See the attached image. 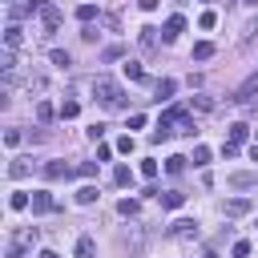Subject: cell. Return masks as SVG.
<instances>
[{
    "mask_svg": "<svg viewBox=\"0 0 258 258\" xmlns=\"http://www.w3.org/2000/svg\"><path fill=\"white\" fill-rule=\"evenodd\" d=\"M173 133H194V121H189V113H185L181 105H169V109L161 113V121L153 125L149 141H169Z\"/></svg>",
    "mask_w": 258,
    "mask_h": 258,
    "instance_id": "obj_1",
    "label": "cell"
},
{
    "mask_svg": "<svg viewBox=\"0 0 258 258\" xmlns=\"http://www.w3.org/2000/svg\"><path fill=\"white\" fill-rule=\"evenodd\" d=\"M93 97H97V105H105V109H125V105H129L125 89H121L117 81H109V77H97V81H93Z\"/></svg>",
    "mask_w": 258,
    "mask_h": 258,
    "instance_id": "obj_2",
    "label": "cell"
},
{
    "mask_svg": "<svg viewBox=\"0 0 258 258\" xmlns=\"http://www.w3.org/2000/svg\"><path fill=\"white\" fill-rule=\"evenodd\" d=\"M36 242V226H16L8 238V258H24V250H32Z\"/></svg>",
    "mask_w": 258,
    "mask_h": 258,
    "instance_id": "obj_3",
    "label": "cell"
},
{
    "mask_svg": "<svg viewBox=\"0 0 258 258\" xmlns=\"http://www.w3.org/2000/svg\"><path fill=\"white\" fill-rule=\"evenodd\" d=\"M169 238H198V222H194V218H177V222H169Z\"/></svg>",
    "mask_w": 258,
    "mask_h": 258,
    "instance_id": "obj_4",
    "label": "cell"
},
{
    "mask_svg": "<svg viewBox=\"0 0 258 258\" xmlns=\"http://www.w3.org/2000/svg\"><path fill=\"white\" fill-rule=\"evenodd\" d=\"M250 210H254V202H250V198H230V202L222 206V214H226V218H242V214H250Z\"/></svg>",
    "mask_w": 258,
    "mask_h": 258,
    "instance_id": "obj_5",
    "label": "cell"
},
{
    "mask_svg": "<svg viewBox=\"0 0 258 258\" xmlns=\"http://www.w3.org/2000/svg\"><path fill=\"white\" fill-rule=\"evenodd\" d=\"M73 173H77V169L64 165V161H48V165H44V177H48V181H64V177H73Z\"/></svg>",
    "mask_w": 258,
    "mask_h": 258,
    "instance_id": "obj_6",
    "label": "cell"
},
{
    "mask_svg": "<svg viewBox=\"0 0 258 258\" xmlns=\"http://www.w3.org/2000/svg\"><path fill=\"white\" fill-rule=\"evenodd\" d=\"M48 210H56V198L48 189H36L32 194V214H48Z\"/></svg>",
    "mask_w": 258,
    "mask_h": 258,
    "instance_id": "obj_7",
    "label": "cell"
},
{
    "mask_svg": "<svg viewBox=\"0 0 258 258\" xmlns=\"http://www.w3.org/2000/svg\"><path fill=\"white\" fill-rule=\"evenodd\" d=\"M181 32H185V16H169V20H165V28H161V36H165V40H177Z\"/></svg>",
    "mask_w": 258,
    "mask_h": 258,
    "instance_id": "obj_8",
    "label": "cell"
},
{
    "mask_svg": "<svg viewBox=\"0 0 258 258\" xmlns=\"http://www.w3.org/2000/svg\"><path fill=\"white\" fill-rule=\"evenodd\" d=\"M254 40H258V16H254V20L242 28V40H238V48H242V52H250V48H254Z\"/></svg>",
    "mask_w": 258,
    "mask_h": 258,
    "instance_id": "obj_9",
    "label": "cell"
},
{
    "mask_svg": "<svg viewBox=\"0 0 258 258\" xmlns=\"http://www.w3.org/2000/svg\"><path fill=\"white\" fill-rule=\"evenodd\" d=\"M40 20H44V36H52V32H56V28H60V12H56V8H52V4H48V8H44V12H40Z\"/></svg>",
    "mask_w": 258,
    "mask_h": 258,
    "instance_id": "obj_10",
    "label": "cell"
},
{
    "mask_svg": "<svg viewBox=\"0 0 258 258\" xmlns=\"http://www.w3.org/2000/svg\"><path fill=\"white\" fill-rule=\"evenodd\" d=\"M254 89H258V73H254V77H250V81H246V85H238V89H234V97H230V101H238V105H246V101H250V93H254Z\"/></svg>",
    "mask_w": 258,
    "mask_h": 258,
    "instance_id": "obj_11",
    "label": "cell"
},
{
    "mask_svg": "<svg viewBox=\"0 0 258 258\" xmlns=\"http://www.w3.org/2000/svg\"><path fill=\"white\" fill-rule=\"evenodd\" d=\"M230 185H238V189H250V185H258V173H250V169H242V173H230Z\"/></svg>",
    "mask_w": 258,
    "mask_h": 258,
    "instance_id": "obj_12",
    "label": "cell"
},
{
    "mask_svg": "<svg viewBox=\"0 0 258 258\" xmlns=\"http://www.w3.org/2000/svg\"><path fill=\"white\" fill-rule=\"evenodd\" d=\"M77 258H97V242H93L89 234L77 238Z\"/></svg>",
    "mask_w": 258,
    "mask_h": 258,
    "instance_id": "obj_13",
    "label": "cell"
},
{
    "mask_svg": "<svg viewBox=\"0 0 258 258\" xmlns=\"http://www.w3.org/2000/svg\"><path fill=\"white\" fill-rule=\"evenodd\" d=\"M20 40H24V28H20V24H8V28H4V48H16Z\"/></svg>",
    "mask_w": 258,
    "mask_h": 258,
    "instance_id": "obj_14",
    "label": "cell"
},
{
    "mask_svg": "<svg viewBox=\"0 0 258 258\" xmlns=\"http://www.w3.org/2000/svg\"><path fill=\"white\" fill-rule=\"evenodd\" d=\"M157 32H161V28H153V24H145V28H141V48H145V52H153V48H157Z\"/></svg>",
    "mask_w": 258,
    "mask_h": 258,
    "instance_id": "obj_15",
    "label": "cell"
},
{
    "mask_svg": "<svg viewBox=\"0 0 258 258\" xmlns=\"http://www.w3.org/2000/svg\"><path fill=\"white\" fill-rule=\"evenodd\" d=\"M226 133H230V145H242V141L250 137V125H242V121H234V125H230Z\"/></svg>",
    "mask_w": 258,
    "mask_h": 258,
    "instance_id": "obj_16",
    "label": "cell"
},
{
    "mask_svg": "<svg viewBox=\"0 0 258 258\" xmlns=\"http://www.w3.org/2000/svg\"><path fill=\"white\" fill-rule=\"evenodd\" d=\"M214 52H218V48H214V40H198V44H194V60H210Z\"/></svg>",
    "mask_w": 258,
    "mask_h": 258,
    "instance_id": "obj_17",
    "label": "cell"
},
{
    "mask_svg": "<svg viewBox=\"0 0 258 258\" xmlns=\"http://www.w3.org/2000/svg\"><path fill=\"white\" fill-rule=\"evenodd\" d=\"M56 113H60V109H52V101H36V121H40V125H44V121H52Z\"/></svg>",
    "mask_w": 258,
    "mask_h": 258,
    "instance_id": "obj_18",
    "label": "cell"
},
{
    "mask_svg": "<svg viewBox=\"0 0 258 258\" xmlns=\"http://www.w3.org/2000/svg\"><path fill=\"white\" fill-rule=\"evenodd\" d=\"M28 206H32V198H28L24 189H16V194L8 198V210H16V214H20V210H28Z\"/></svg>",
    "mask_w": 258,
    "mask_h": 258,
    "instance_id": "obj_19",
    "label": "cell"
},
{
    "mask_svg": "<svg viewBox=\"0 0 258 258\" xmlns=\"http://www.w3.org/2000/svg\"><path fill=\"white\" fill-rule=\"evenodd\" d=\"M181 202H185V194H181V189H165V194H161V206H165V210H177Z\"/></svg>",
    "mask_w": 258,
    "mask_h": 258,
    "instance_id": "obj_20",
    "label": "cell"
},
{
    "mask_svg": "<svg viewBox=\"0 0 258 258\" xmlns=\"http://www.w3.org/2000/svg\"><path fill=\"white\" fill-rule=\"evenodd\" d=\"M97 198H101V194H97V185H81V189H77V202H81V206H93Z\"/></svg>",
    "mask_w": 258,
    "mask_h": 258,
    "instance_id": "obj_21",
    "label": "cell"
},
{
    "mask_svg": "<svg viewBox=\"0 0 258 258\" xmlns=\"http://www.w3.org/2000/svg\"><path fill=\"white\" fill-rule=\"evenodd\" d=\"M173 89H177V85L165 77V81H157V89H153V93H157V101H169V97H173Z\"/></svg>",
    "mask_w": 258,
    "mask_h": 258,
    "instance_id": "obj_22",
    "label": "cell"
},
{
    "mask_svg": "<svg viewBox=\"0 0 258 258\" xmlns=\"http://www.w3.org/2000/svg\"><path fill=\"white\" fill-rule=\"evenodd\" d=\"M28 169H32V165H28V157H16V161L8 165V177H24Z\"/></svg>",
    "mask_w": 258,
    "mask_h": 258,
    "instance_id": "obj_23",
    "label": "cell"
},
{
    "mask_svg": "<svg viewBox=\"0 0 258 258\" xmlns=\"http://www.w3.org/2000/svg\"><path fill=\"white\" fill-rule=\"evenodd\" d=\"M113 181H117V185H133V169H129V165H117V169H113Z\"/></svg>",
    "mask_w": 258,
    "mask_h": 258,
    "instance_id": "obj_24",
    "label": "cell"
},
{
    "mask_svg": "<svg viewBox=\"0 0 258 258\" xmlns=\"http://www.w3.org/2000/svg\"><path fill=\"white\" fill-rule=\"evenodd\" d=\"M117 214H121V218H137V202H133V198H121V202H117Z\"/></svg>",
    "mask_w": 258,
    "mask_h": 258,
    "instance_id": "obj_25",
    "label": "cell"
},
{
    "mask_svg": "<svg viewBox=\"0 0 258 258\" xmlns=\"http://www.w3.org/2000/svg\"><path fill=\"white\" fill-rule=\"evenodd\" d=\"M125 77H129V81H145V69H141L137 60H125Z\"/></svg>",
    "mask_w": 258,
    "mask_h": 258,
    "instance_id": "obj_26",
    "label": "cell"
},
{
    "mask_svg": "<svg viewBox=\"0 0 258 258\" xmlns=\"http://www.w3.org/2000/svg\"><path fill=\"white\" fill-rule=\"evenodd\" d=\"M210 145H194V165H210Z\"/></svg>",
    "mask_w": 258,
    "mask_h": 258,
    "instance_id": "obj_27",
    "label": "cell"
},
{
    "mask_svg": "<svg viewBox=\"0 0 258 258\" xmlns=\"http://www.w3.org/2000/svg\"><path fill=\"white\" fill-rule=\"evenodd\" d=\"M185 161H189V157H181V153H173V157H169V161H165V169H169V173H173V177H177V173H181V169H185Z\"/></svg>",
    "mask_w": 258,
    "mask_h": 258,
    "instance_id": "obj_28",
    "label": "cell"
},
{
    "mask_svg": "<svg viewBox=\"0 0 258 258\" xmlns=\"http://www.w3.org/2000/svg\"><path fill=\"white\" fill-rule=\"evenodd\" d=\"M125 56V44H109L105 52H101V60H121Z\"/></svg>",
    "mask_w": 258,
    "mask_h": 258,
    "instance_id": "obj_29",
    "label": "cell"
},
{
    "mask_svg": "<svg viewBox=\"0 0 258 258\" xmlns=\"http://www.w3.org/2000/svg\"><path fill=\"white\" fill-rule=\"evenodd\" d=\"M52 64H56V69H69V64H73V56H69L64 48H52Z\"/></svg>",
    "mask_w": 258,
    "mask_h": 258,
    "instance_id": "obj_30",
    "label": "cell"
},
{
    "mask_svg": "<svg viewBox=\"0 0 258 258\" xmlns=\"http://www.w3.org/2000/svg\"><path fill=\"white\" fill-rule=\"evenodd\" d=\"M137 149V141H133V133H125V137H117V153H133Z\"/></svg>",
    "mask_w": 258,
    "mask_h": 258,
    "instance_id": "obj_31",
    "label": "cell"
},
{
    "mask_svg": "<svg viewBox=\"0 0 258 258\" xmlns=\"http://www.w3.org/2000/svg\"><path fill=\"white\" fill-rule=\"evenodd\" d=\"M93 16H97V8H93V4H81V8H77V20H81V24H89Z\"/></svg>",
    "mask_w": 258,
    "mask_h": 258,
    "instance_id": "obj_32",
    "label": "cell"
},
{
    "mask_svg": "<svg viewBox=\"0 0 258 258\" xmlns=\"http://www.w3.org/2000/svg\"><path fill=\"white\" fill-rule=\"evenodd\" d=\"M214 24H218V12H202V16H198V28H206V32H210Z\"/></svg>",
    "mask_w": 258,
    "mask_h": 258,
    "instance_id": "obj_33",
    "label": "cell"
},
{
    "mask_svg": "<svg viewBox=\"0 0 258 258\" xmlns=\"http://www.w3.org/2000/svg\"><path fill=\"white\" fill-rule=\"evenodd\" d=\"M77 113H81L77 101H64V105H60V121H69V117H77Z\"/></svg>",
    "mask_w": 258,
    "mask_h": 258,
    "instance_id": "obj_34",
    "label": "cell"
},
{
    "mask_svg": "<svg viewBox=\"0 0 258 258\" xmlns=\"http://www.w3.org/2000/svg\"><path fill=\"white\" fill-rule=\"evenodd\" d=\"M141 177H157V161H153V157L141 161Z\"/></svg>",
    "mask_w": 258,
    "mask_h": 258,
    "instance_id": "obj_35",
    "label": "cell"
},
{
    "mask_svg": "<svg viewBox=\"0 0 258 258\" xmlns=\"http://www.w3.org/2000/svg\"><path fill=\"white\" fill-rule=\"evenodd\" d=\"M4 145L16 149V145H20V129H8V133H4Z\"/></svg>",
    "mask_w": 258,
    "mask_h": 258,
    "instance_id": "obj_36",
    "label": "cell"
},
{
    "mask_svg": "<svg viewBox=\"0 0 258 258\" xmlns=\"http://www.w3.org/2000/svg\"><path fill=\"white\" fill-rule=\"evenodd\" d=\"M93 173H97L93 161H81V165H77V177H93Z\"/></svg>",
    "mask_w": 258,
    "mask_h": 258,
    "instance_id": "obj_37",
    "label": "cell"
},
{
    "mask_svg": "<svg viewBox=\"0 0 258 258\" xmlns=\"http://www.w3.org/2000/svg\"><path fill=\"white\" fill-rule=\"evenodd\" d=\"M250 254V242H234V258H246Z\"/></svg>",
    "mask_w": 258,
    "mask_h": 258,
    "instance_id": "obj_38",
    "label": "cell"
},
{
    "mask_svg": "<svg viewBox=\"0 0 258 258\" xmlns=\"http://www.w3.org/2000/svg\"><path fill=\"white\" fill-rule=\"evenodd\" d=\"M48 4H52V0H28V8H40V12H44Z\"/></svg>",
    "mask_w": 258,
    "mask_h": 258,
    "instance_id": "obj_39",
    "label": "cell"
},
{
    "mask_svg": "<svg viewBox=\"0 0 258 258\" xmlns=\"http://www.w3.org/2000/svg\"><path fill=\"white\" fill-rule=\"evenodd\" d=\"M157 4H161V0H141V8H145V12H153Z\"/></svg>",
    "mask_w": 258,
    "mask_h": 258,
    "instance_id": "obj_40",
    "label": "cell"
},
{
    "mask_svg": "<svg viewBox=\"0 0 258 258\" xmlns=\"http://www.w3.org/2000/svg\"><path fill=\"white\" fill-rule=\"evenodd\" d=\"M250 157H254V161H258V141H254V145H250Z\"/></svg>",
    "mask_w": 258,
    "mask_h": 258,
    "instance_id": "obj_41",
    "label": "cell"
},
{
    "mask_svg": "<svg viewBox=\"0 0 258 258\" xmlns=\"http://www.w3.org/2000/svg\"><path fill=\"white\" fill-rule=\"evenodd\" d=\"M40 258H56V254H52V250H40Z\"/></svg>",
    "mask_w": 258,
    "mask_h": 258,
    "instance_id": "obj_42",
    "label": "cell"
},
{
    "mask_svg": "<svg viewBox=\"0 0 258 258\" xmlns=\"http://www.w3.org/2000/svg\"><path fill=\"white\" fill-rule=\"evenodd\" d=\"M242 4H258V0H242Z\"/></svg>",
    "mask_w": 258,
    "mask_h": 258,
    "instance_id": "obj_43",
    "label": "cell"
},
{
    "mask_svg": "<svg viewBox=\"0 0 258 258\" xmlns=\"http://www.w3.org/2000/svg\"><path fill=\"white\" fill-rule=\"evenodd\" d=\"M177 4H185V0H177Z\"/></svg>",
    "mask_w": 258,
    "mask_h": 258,
    "instance_id": "obj_44",
    "label": "cell"
}]
</instances>
